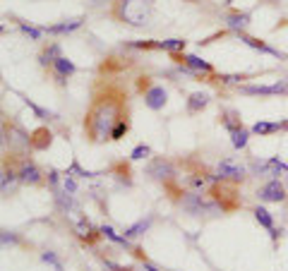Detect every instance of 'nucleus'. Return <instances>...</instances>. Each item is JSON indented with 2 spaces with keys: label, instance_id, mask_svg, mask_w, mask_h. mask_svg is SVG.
Returning <instances> with one entry per match:
<instances>
[{
  "label": "nucleus",
  "instance_id": "obj_1",
  "mask_svg": "<svg viewBox=\"0 0 288 271\" xmlns=\"http://www.w3.org/2000/svg\"><path fill=\"white\" fill-rule=\"evenodd\" d=\"M120 120L128 118V94L116 87L96 91L84 115V134L91 144H103L110 140V132Z\"/></svg>",
  "mask_w": 288,
  "mask_h": 271
},
{
  "label": "nucleus",
  "instance_id": "obj_2",
  "mask_svg": "<svg viewBox=\"0 0 288 271\" xmlns=\"http://www.w3.org/2000/svg\"><path fill=\"white\" fill-rule=\"evenodd\" d=\"M120 20L132 24V27H144V24H149V17H151V8L149 5H144V3H120Z\"/></svg>",
  "mask_w": 288,
  "mask_h": 271
},
{
  "label": "nucleus",
  "instance_id": "obj_3",
  "mask_svg": "<svg viewBox=\"0 0 288 271\" xmlns=\"http://www.w3.org/2000/svg\"><path fill=\"white\" fill-rule=\"evenodd\" d=\"M142 89H144V106L149 111H161L168 103V91L161 84H147V87L142 84Z\"/></svg>",
  "mask_w": 288,
  "mask_h": 271
},
{
  "label": "nucleus",
  "instance_id": "obj_4",
  "mask_svg": "<svg viewBox=\"0 0 288 271\" xmlns=\"http://www.w3.org/2000/svg\"><path fill=\"white\" fill-rule=\"evenodd\" d=\"M257 197H259V201H269V204H278V201H286L288 199L286 187L278 182V178L264 182V185L257 190Z\"/></svg>",
  "mask_w": 288,
  "mask_h": 271
},
{
  "label": "nucleus",
  "instance_id": "obj_5",
  "mask_svg": "<svg viewBox=\"0 0 288 271\" xmlns=\"http://www.w3.org/2000/svg\"><path fill=\"white\" fill-rule=\"evenodd\" d=\"M173 60H178V62H183L185 67H190L192 72H197V75H211L214 72V67H211V62H207V60H202L199 55H180V53H173Z\"/></svg>",
  "mask_w": 288,
  "mask_h": 271
},
{
  "label": "nucleus",
  "instance_id": "obj_6",
  "mask_svg": "<svg viewBox=\"0 0 288 271\" xmlns=\"http://www.w3.org/2000/svg\"><path fill=\"white\" fill-rule=\"evenodd\" d=\"M219 175L221 178H231V180H236V182H243L245 175H248V171H245V166L236 163L233 159H223L219 163Z\"/></svg>",
  "mask_w": 288,
  "mask_h": 271
},
{
  "label": "nucleus",
  "instance_id": "obj_7",
  "mask_svg": "<svg viewBox=\"0 0 288 271\" xmlns=\"http://www.w3.org/2000/svg\"><path fill=\"white\" fill-rule=\"evenodd\" d=\"M183 209L185 211H190V214H204V211H211L214 209V204H207V201L202 199V194H197V192H190V194H185L183 197Z\"/></svg>",
  "mask_w": 288,
  "mask_h": 271
},
{
  "label": "nucleus",
  "instance_id": "obj_8",
  "mask_svg": "<svg viewBox=\"0 0 288 271\" xmlns=\"http://www.w3.org/2000/svg\"><path fill=\"white\" fill-rule=\"evenodd\" d=\"M53 72H55V82H58L60 87H65V80L72 77V75L77 72V67H75V62L68 60L65 55H60L58 60L53 62Z\"/></svg>",
  "mask_w": 288,
  "mask_h": 271
},
{
  "label": "nucleus",
  "instance_id": "obj_9",
  "mask_svg": "<svg viewBox=\"0 0 288 271\" xmlns=\"http://www.w3.org/2000/svg\"><path fill=\"white\" fill-rule=\"evenodd\" d=\"M147 173H149L151 178H156V180H168V178H173V175H176V168L170 166L168 161L156 159V161H151V163H149Z\"/></svg>",
  "mask_w": 288,
  "mask_h": 271
},
{
  "label": "nucleus",
  "instance_id": "obj_10",
  "mask_svg": "<svg viewBox=\"0 0 288 271\" xmlns=\"http://www.w3.org/2000/svg\"><path fill=\"white\" fill-rule=\"evenodd\" d=\"M17 175H20V182H24V185H41V180H43L41 171L31 163V161H24V163H22Z\"/></svg>",
  "mask_w": 288,
  "mask_h": 271
},
{
  "label": "nucleus",
  "instance_id": "obj_11",
  "mask_svg": "<svg viewBox=\"0 0 288 271\" xmlns=\"http://www.w3.org/2000/svg\"><path fill=\"white\" fill-rule=\"evenodd\" d=\"M82 17H77V20H68V22H60V24H53V27H46V34H50V36H63V34H72L75 29H80L82 27Z\"/></svg>",
  "mask_w": 288,
  "mask_h": 271
},
{
  "label": "nucleus",
  "instance_id": "obj_12",
  "mask_svg": "<svg viewBox=\"0 0 288 271\" xmlns=\"http://www.w3.org/2000/svg\"><path fill=\"white\" fill-rule=\"evenodd\" d=\"M50 142H53V134L46 127H39L36 132H31V149L34 151H46L50 147Z\"/></svg>",
  "mask_w": 288,
  "mask_h": 271
},
{
  "label": "nucleus",
  "instance_id": "obj_13",
  "mask_svg": "<svg viewBox=\"0 0 288 271\" xmlns=\"http://www.w3.org/2000/svg\"><path fill=\"white\" fill-rule=\"evenodd\" d=\"M238 39L245 43V46H250V48H255V50H262V53H269V55H276V58H281V53H278L276 48H271V46H267L264 41H259V39H252V36H248V34H243L240 31L238 34Z\"/></svg>",
  "mask_w": 288,
  "mask_h": 271
},
{
  "label": "nucleus",
  "instance_id": "obj_14",
  "mask_svg": "<svg viewBox=\"0 0 288 271\" xmlns=\"http://www.w3.org/2000/svg\"><path fill=\"white\" fill-rule=\"evenodd\" d=\"M207 106H209V96L204 94V91H195V94H190V99H188V113L190 115L204 111Z\"/></svg>",
  "mask_w": 288,
  "mask_h": 271
},
{
  "label": "nucleus",
  "instance_id": "obj_15",
  "mask_svg": "<svg viewBox=\"0 0 288 271\" xmlns=\"http://www.w3.org/2000/svg\"><path fill=\"white\" fill-rule=\"evenodd\" d=\"M149 226H151V216H147V219H139L137 223H132V226H128L123 235H125L128 240H132V238H139L142 233H147V231H149Z\"/></svg>",
  "mask_w": 288,
  "mask_h": 271
},
{
  "label": "nucleus",
  "instance_id": "obj_16",
  "mask_svg": "<svg viewBox=\"0 0 288 271\" xmlns=\"http://www.w3.org/2000/svg\"><path fill=\"white\" fill-rule=\"evenodd\" d=\"M278 130H281V122H267V120H259L250 127V132H252V134H259V137L274 134V132H278Z\"/></svg>",
  "mask_w": 288,
  "mask_h": 271
},
{
  "label": "nucleus",
  "instance_id": "obj_17",
  "mask_svg": "<svg viewBox=\"0 0 288 271\" xmlns=\"http://www.w3.org/2000/svg\"><path fill=\"white\" fill-rule=\"evenodd\" d=\"M60 58V46L58 43H53L50 48H46L43 53L39 55V65L41 67H53V62Z\"/></svg>",
  "mask_w": 288,
  "mask_h": 271
},
{
  "label": "nucleus",
  "instance_id": "obj_18",
  "mask_svg": "<svg viewBox=\"0 0 288 271\" xmlns=\"http://www.w3.org/2000/svg\"><path fill=\"white\" fill-rule=\"evenodd\" d=\"M99 233H101V235H103V238H108L110 242H116V245H123V247H130V240H128V238H125V235H120V233L116 231V228H110V226H106V223H103V226H101V228H99Z\"/></svg>",
  "mask_w": 288,
  "mask_h": 271
},
{
  "label": "nucleus",
  "instance_id": "obj_19",
  "mask_svg": "<svg viewBox=\"0 0 288 271\" xmlns=\"http://www.w3.org/2000/svg\"><path fill=\"white\" fill-rule=\"evenodd\" d=\"M252 214H255V219H257V223L262 226V228H267L269 233L274 231V216H271V214H269L264 207H255V209H252Z\"/></svg>",
  "mask_w": 288,
  "mask_h": 271
},
{
  "label": "nucleus",
  "instance_id": "obj_20",
  "mask_svg": "<svg viewBox=\"0 0 288 271\" xmlns=\"http://www.w3.org/2000/svg\"><path fill=\"white\" fill-rule=\"evenodd\" d=\"M154 48H159V50H170V53H180V50H185V41H183V39L154 41Z\"/></svg>",
  "mask_w": 288,
  "mask_h": 271
},
{
  "label": "nucleus",
  "instance_id": "obj_21",
  "mask_svg": "<svg viewBox=\"0 0 288 271\" xmlns=\"http://www.w3.org/2000/svg\"><path fill=\"white\" fill-rule=\"evenodd\" d=\"M250 134H252L250 130H245V127H238V130L231 132V144H233L236 149H245V147H248V142H250Z\"/></svg>",
  "mask_w": 288,
  "mask_h": 271
},
{
  "label": "nucleus",
  "instance_id": "obj_22",
  "mask_svg": "<svg viewBox=\"0 0 288 271\" xmlns=\"http://www.w3.org/2000/svg\"><path fill=\"white\" fill-rule=\"evenodd\" d=\"M20 180V175H17V171H8V168H3V178H0V187H3V194L8 197L10 194V190H12V185Z\"/></svg>",
  "mask_w": 288,
  "mask_h": 271
},
{
  "label": "nucleus",
  "instance_id": "obj_23",
  "mask_svg": "<svg viewBox=\"0 0 288 271\" xmlns=\"http://www.w3.org/2000/svg\"><path fill=\"white\" fill-rule=\"evenodd\" d=\"M221 122H223V127H226L228 132H233V130H238V127H243V122H240L238 113H233V111L223 113V115H221Z\"/></svg>",
  "mask_w": 288,
  "mask_h": 271
},
{
  "label": "nucleus",
  "instance_id": "obj_24",
  "mask_svg": "<svg viewBox=\"0 0 288 271\" xmlns=\"http://www.w3.org/2000/svg\"><path fill=\"white\" fill-rule=\"evenodd\" d=\"M226 22H228L231 29H236V31L240 34V31H243V29H245V27L250 24V15H231Z\"/></svg>",
  "mask_w": 288,
  "mask_h": 271
},
{
  "label": "nucleus",
  "instance_id": "obj_25",
  "mask_svg": "<svg viewBox=\"0 0 288 271\" xmlns=\"http://www.w3.org/2000/svg\"><path fill=\"white\" fill-rule=\"evenodd\" d=\"M130 132V120H120L116 127H113V132H110V142H118L123 140L125 134Z\"/></svg>",
  "mask_w": 288,
  "mask_h": 271
},
{
  "label": "nucleus",
  "instance_id": "obj_26",
  "mask_svg": "<svg viewBox=\"0 0 288 271\" xmlns=\"http://www.w3.org/2000/svg\"><path fill=\"white\" fill-rule=\"evenodd\" d=\"M41 261L50 264L55 271H65V266H63V261L58 259V254H55V252H41Z\"/></svg>",
  "mask_w": 288,
  "mask_h": 271
},
{
  "label": "nucleus",
  "instance_id": "obj_27",
  "mask_svg": "<svg viewBox=\"0 0 288 271\" xmlns=\"http://www.w3.org/2000/svg\"><path fill=\"white\" fill-rule=\"evenodd\" d=\"M20 31L24 34V36H29L31 41H41V36H43V29L31 27V24H20Z\"/></svg>",
  "mask_w": 288,
  "mask_h": 271
},
{
  "label": "nucleus",
  "instance_id": "obj_28",
  "mask_svg": "<svg viewBox=\"0 0 288 271\" xmlns=\"http://www.w3.org/2000/svg\"><path fill=\"white\" fill-rule=\"evenodd\" d=\"M77 231H80L82 240H91V238H94V226H91L89 221H80L77 223Z\"/></svg>",
  "mask_w": 288,
  "mask_h": 271
},
{
  "label": "nucleus",
  "instance_id": "obj_29",
  "mask_svg": "<svg viewBox=\"0 0 288 271\" xmlns=\"http://www.w3.org/2000/svg\"><path fill=\"white\" fill-rule=\"evenodd\" d=\"M151 154V149L147 147V144H137L135 149H132V154H130V159L132 161H142V159H147Z\"/></svg>",
  "mask_w": 288,
  "mask_h": 271
},
{
  "label": "nucleus",
  "instance_id": "obj_30",
  "mask_svg": "<svg viewBox=\"0 0 288 271\" xmlns=\"http://www.w3.org/2000/svg\"><path fill=\"white\" fill-rule=\"evenodd\" d=\"M68 175H80V178H94L96 173L84 171V168H82V166H80V163H77V161H72V166H70V168H68Z\"/></svg>",
  "mask_w": 288,
  "mask_h": 271
},
{
  "label": "nucleus",
  "instance_id": "obj_31",
  "mask_svg": "<svg viewBox=\"0 0 288 271\" xmlns=\"http://www.w3.org/2000/svg\"><path fill=\"white\" fill-rule=\"evenodd\" d=\"M24 103H27V106H29L31 111H34V113H36V115H39L41 120H50V118H55L53 113H48V111H43V108H39V106H36V103H31L29 99H24Z\"/></svg>",
  "mask_w": 288,
  "mask_h": 271
},
{
  "label": "nucleus",
  "instance_id": "obj_32",
  "mask_svg": "<svg viewBox=\"0 0 288 271\" xmlns=\"http://www.w3.org/2000/svg\"><path fill=\"white\" fill-rule=\"evenodd\" d=\"M63 187H65V192L75 194V192H77V182H75V178H72V175H68V173H65V178H63Z\"/></svg>",
  "mask_w": 288,
  "mask_h": 271
},
{
  "label": "nucleus",
  "instance_id": "obj_33",
  "mask_svg": "<svg viewBox=\"0 0 288 271\" xmlns=\"http://www.w3.org/2000/svg\"><path fill=\"white\" fill-rule=\"evenodd\" d=\"M223 84H231V82H243L245 80V75H221L219 77Z\"/></svg>",
  "mask_w": 288,
  "mask_h": 271
},
{
  "label": "nucleus",
  "instance_id": "obj_34",
  "mask_svg": "<svg viewBox=\"0 0 288 271\" xmlns=\"http://www.w3.org/2000/svg\"><path fill=\"white\" fill-rule=\"evenodd\" d=\"M276 94H288V80H278L276 84H271Z\"/></svg>",
  "mask_w": 288,
  "mask_h": 271
},
{
  "label": "nucleus",
  "instance_id": "obj_35",
  "mask_svg": "<svg viewBox=\"0 0 288 271\" xmlns=\"http://www.w3.org/2000/svg\"><path fill=\"white\" fill-rule=\"evenodd\" d=\"M48 182H50V185H58V182H60V173L55 171V168H50V171H48Z\"/></svg>",
  "mask_w": 288,
  "mask_h": 271
},
{
  "label": "nucleus",
  "instance_id": "obj_36",
  "mask_svg": "<svg viewBox=\"0 0 288 271\" xmlns=\"http://www.w3.org/2000/svg\"><path fill=\"white\" fill-rule=\"evenodd\" d=\"M8 242H10V245H17V238L10 235L8 231H3V245H8Z\"/></svg>",
  "mask_w": 288,
  "mask_h": 271
},
{
  "label": "nucleus",
  "instance_id": "obj_37",
  "mask_svg": "<svg viewBox=\"0 0 288 271\" xmlns=\"http://www.w3.org/2000/svg\"><path fill=\"white\" fill-rule=\"evenodd\" d=\"M106 266H108L110 271H135L132 266H118V264H110V261H106Z\"/></svg>",
  "mask_w": 288,
  "mask_h": 271
},
{
  "label": "nucleus",
  "instance_id": "obj_38",
  "mask_svg": "<svg viewBox=\"0 0 288 271\" xmlns=\"http://www.w3.org/2000/svg\"><path fill=\"white\" fill-rule=\"evenodd\" d=\"M142 271H161L159 266H154L151 261H147V259H142Z\"/></svg>",
  "mask_w": 288,
  "mask_h": 271
},
{
  "label": "nucleus",
  "instance_id": "obj_39",
  "mask_svg": "<svg viewBox=\"0 0 288 271\" xmlns=\"http://www.w3.org/2000/svg\"><path fill=\"white\" fill-rule=\"evenodd\" d=\"M281 130H288V120H283V122H281Z\"/></svg>",
  "mask_w": 288,
  "mask_h": 271
},
{
  "label": "nucleus",
  "instance_id": "obj_40",
  "mask_svg": "<svg viewBox=\"0 0 288 271\" xmlns=\"http://www.w3.org/2000/svg\"><path fill=\"white\" fill-rule=\"evenodd\" d=\"M123 3H135V0H123Z\"/></svg>",
  "mask_w": 288,
  "mask_h": 271
}]
</instances>
